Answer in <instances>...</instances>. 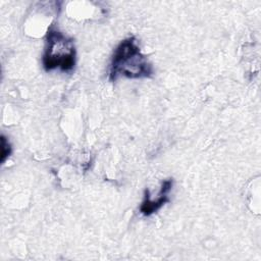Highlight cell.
I'll return each mask as SVG.
<instances>
[{
	"label": "cell",
	"instance_id": "1",
	"mask_svg": "<svg viewBox=\"0 0 261 261\" xmlns=\"http://www.w3.org/2000/svg\"><path fill=\"white\" fill-rule=\"evenodd\" d=\"M153 74V66L141 52L135 37L121 41L114 50L110 67L109 80L115 81L118 76L127 79H145Z\"/></svg>",
	"mask_w": 261,
	"mask_h": 261
},
{
	"label": "cell",
	"instance_id": "2",
	"mask_svg": "<svg viewBox=\"0 0 261 261\" xmlns=\"http://www.w3.org/2000/svg\"><path fill=\"white\" fill-rule=\"evenodd\" d=\"M45 50L42 63L45 70L59 68L62 71H71L75 64V46L71 38L51 27L45 39Z\"/></svg>",
	"mask_w": 261,
	"mask_h": 261
},
{
	"label": "cell",
	"instance_id": "3",
	"mask_svg": "<svg viewBox=\"0 0 261 261\" xmlns=\"http://www.w3.org/2000/svg\"><path fill=\"white\" fill-rule=\"evenodd\" d=\"M172 185H173V179L172 178H168V179L163 180L162 184H161L159 194H158V196L155 200L151 199L149 190H146L144 201L142 202L141 207H140L141 213L145 216H149V215L155 213L156 211H158L164 204L168 203L170 201L169 198H168V193L171 190Z\"/></svg>",
	"mask_w": 261,
	"mask_h": 261
},
{
	"label": "cell",
	"instance_id": "4",
	"mask_svg": "<svg viewBox=\"0 0 261 261\" xmlns=\"http://www.w3.org/2000/svg\"><path fill=\"white\" fill-rule=\"evenodd\" d=\"M11 152H12V149H11L10 143L2 135L1 136V162H4L6 160V158H8L10 156Z\"/></svg>",
	"mask_w": 261,
	"mask_h": 261
}]
</instances>
